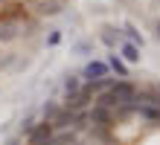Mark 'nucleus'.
Masks as SVG:
<instances>
[{
    "label": "nucleus",
    "instance_id": "nucleus-9",
    "mask_svg": "<svg viewBox=\"0 0 160 145\" xmlns=\"http://www.w3.org/2000/svg\"><path fill=\"white\" fill-rule=\"evenodd\" d=\"M18 29H21V23H9V21H0V44H12L18 35Z\"/></svg>",
    "mask_w": 160,
    "mask_h": 145
},
{
    "label": "nucleus",
    "instance_id": "nucleus-5",
    "mask_svg": "<svg viewBox=\"0 0 160 145\" xmlns=\"http://www.w3.org/2000/svg\"><path fill=\"white\" fill-rule=\"evenodd\" d=\"M0 21H9V23H21L26 21V9L21 3H6L3 12H0Z\"/></svg>",
    "mask_w": 160,
    "mask_h": 145
},
{
    "label": "nucleus",
    "instance_id": "nucleus-25",
    "mask_svg": "<svg viewBox=\"0 0 160 145\" xmlns=\"http://www.w3.org/2000/svg\"><path fill=\"white\" fill-rule=\"evenodd\" d=\"M58 3H64V0H58Z\"/></svg>",
    "mask_w": 160,
    "mask_h": 145
},
{
    "label": "nucleus",
    "instance_id": "nucleus-16",
    "mask_svg": "<svg viewBox=\"0 0 160 145\" xmlns=\"http://www.w3.org/2000/svg\"><path fill=\"white\" fill-rule=\"evenodd\" d=\"M125 32H128V44H134V46H143V35L137 32V26H134V23H125Z\"/></svg>",
    "mask_w": 160,
    "mask_h": 145
},
{
    "label": "nucleus",
    "instance_id": "nucleus-1",
    "mask_svg": "<svg viewBox=\"0 0 160 145\" xmlns=\"http://www.w3.org/2000/svg\"><path fill=\"white\" fill-rule=\"evenodd\" d=\"M90 99H93V90H90V87H82L76 96H67V99H64V108L73 110V113H82L90 104Z\"/></svg>",
    "mask_w": 160,
    "mask_h": 145
},
{
    "label": "nucleus",
    "instance_id": "nucleus-13",
    "mask_svg": "<svg viewBox=\"0 0 160 145\" xmlns=\"http://www.w3.org/2000/svg\"><path fill=\"white\" fill-rule=\"evenodd\" d=\"M108 70H114L117 75H122V79H128V67L122 64L117 55H111V58H108Z\"/></svg>",
    "mask_w": 160,
    "mask_h": 145
},
{
    "label": "nucleus",
    "instance_id": "nucleus-2",
    "mask_svg": "<svg viewBox=\"0 0 160 145\" xmlns=\"http://www.w3.org/2000/svg\"><path fill=\"white\" fill-rule=\"evenodd\" d=\"M52 125L50 122H41V125H32V131L26 133V137H29V145H41V142H50L52 139Z\"/></svg>",
    "mask_w": 160,
    "mask_h": 145
},
{
    "label": "nucleus",
    "instance_id": "nucleus-19",
    "mask_svg": "<svg viewBox=\"0 0 160 145\" xmlns=\"http://www.w3.org/2000/svg\"><path fill=\"white\" fill-rule=\"evenodd\" d=\"M58 41H61V32H50V44L55 46V44H58Z\"/></svg>",
    "mask_w": 160,
    "mask_h": 145
},
{
    "label": "nucleus",
    "instance_id": "nucleus-23",
    "mask_svg": "<svg viewBox=\"0 0 160 145\" xmlns=\"http://www.w3.org/2000/svg\"><path fill=\"white\" fill-rule=\"evenodd\" d=\"M41 145H52V139H50V142H41Z\"/></svg>",
    "mask_w": 160,
    "mask_h": 145
},
{
    "label": "nucleus",
    "instance_id": "nucleus-8",
    "mask_svg": "<svg viewBox=\"0 0 160 145\" xmlns=\"http://www.w3.org/2000/svg\"><path fill=\"white\" fill-rule=\"evenodd\" d=\"M108 75V64L105 61H90L88 67H84V79L93 81V79H105Z\"/></svg>",
    "mask_w": 160,
    "mask_h": 145
},
{
    "label": "nucleus",
    "instance_id": "nucleus-11",
    "mask_svg": "<svg viewBox=\"0 0 160 145\" xmlns=\"http://www.w3.org/2000/svg\"><path fill=\"white\" fill-rule=\"evenodd\" d=\"M52 145H79V142H76V133H73V128H70V131L52 133Z\"/></svg>",
    "mask_w": 160,
    "mask_h": 145
},
{
    "label": "nucleus",
    "instance_id": "nucleus-15",
    "mask_svg": "<svg viewBox=\"0 0 160 145\" xmlns=\"http://www.w3.org/2000/svg\"><path fill=\"white\" fill-rule=\"evenodd\" d=\"M122 55H125V61L137 64V61H140V46H134V44H122Z\"/></svg>",
    "mask_w": 160,
    "mask_h": 145
},
{
    "label": "nucleus",
    "instance_id": "nucleus-3",
    "mask_svg": "<svg viewBox=\"0 0 160 145\" xmlns=\"http://www.w3.org/2000/svg\"><path fill=\"white\" fill-rule=\"evenodd\" d=\"M114 96L119 99V104H125V102H134V96H137V87L131 84L128 79H122V81H114Z\"/></svg>",
    "mask_w": 160,
    "mask_h": 145
},
{
    "label": "nucleus",
    "instance_id": "nucleus-4",
    "mask_svg": "<svg viewBox=\"0 0 160 145\" xmlns=\"http://www.w3.org/2000/svg\"><path fill=\"white\" fill-rule=\"evenodd\" d=\"M32 9H35V15H41V17H52V15H61L64 3H58V0H35Z\"/></svg>",
    "mask_w": 160,
    "mask_h": 145
},
{
    "label": "nucleus",
    "instance_id": "nucleus-20",
    "mask_svg": "<svg viewBox=\"0 0 160 145\" xmlns=\"http://www.w3.org/2000/svg\"><path fill=\"white\" fill-rule=\"evenodd\" d=\"M32 125H35L32 119H26V122H23V128H21V133H29V131H32Z\"/></svg>",
    "mask_w": 160,
    "mask_h": 145
},
{
    "label": "nucleus",
    "instance_id": "nucleus-14",
    "mask_svg": "<svg viewBox=\"0 0 160 145\" xmlns=\"http://www.w3.org/2000/svg\"><path fill=\"white\" fill-rule=\"evenodd\" d=\"M79 90H82L79 75H67V79H64V93H67V96H76Z\"/></svg>",
    "mask_w": 160,
    "mask_h": 145
},
{
    "label": "nucleus",
    "instance_id": "nucleus-12",
    "mask_svg": "<svg viewBox=\"0 0 160 145\" xmlns=\"http://www.w3.org/2000/svg\"><path fill=\"white\" fill-rule=\"evenodd\" d=\"M88 87H90L93 93H105V90H111V87H114V79H108V75H105V79H93Z\"/></svg>",
    "mask_w": 160,
    "mask_h": 145
},
{
    "label": "nucleus",
    "instance_id": "nucleus-24",
    "mask_svg": "<svg viewBox=\"0 0 160 145\" xmlns=\"http://www.w3.org/2000/svg\"><path fill=\"white\" fill-rule=\"evenodd\" d=\"M0 6H6V0H0Z\"/></svg>",
    "mask_w": 160,
    "mask_h": 145
},
{
    "label": "nucleus",
    "instance_id": "nucleus-17",
    "mask_svg": "<svg viewBox=\"0 0 160 145\" xmlns=\"http://www.w3.org/2000/svg\"><path fill=\"white\" fill-rule=\"evenodd\" d=\"M58 110H61L58 104H52V102H47V104H44V122H52L55 116H58Z\"/></svg>",
    "mask_w": 160,
    "mask_h": 145
},
{
    "label": "nucleus",
    "instance_id": "nucleus-21",
    "mask_svg": "<svg viewBox=\"0 0 160 145\" xmlns=\"http://www.w3.org/2000/svg\"><path fill=\"white\" fill-rule=\"evenodd\" d=\"M6 145H21V139H18V137H15V139H9Z\"/></svg>",
    "mask_w": 160,
    "mask_h": 145
},
{
    "label": "nucleus",
    "instance_id": "nucleus-22",
    "mask_svg": "<svg viewBox=\"0 0 160 145\" xmlns=\"http://www.w3.org/2000/svg\"><path fill=\"white\" fill-rule=\"evenodd\" d=\"M157 38H160V23H157Z\"/></svg>",
    "mask_w": 160,
    "mask_h": 145
},
{
    "label": "nucleus",
    "instance_id": "nucleus-6",
    "mask_svg": "<svg viewBox=\"0 0 160 145\" xmlns=\"http://www.w3.org/2000/svg\"><path fill=\"white\" fill-rule=\"evenodd\" d=\"M88 119H90L93 125H96V128H108V125H114V113L96 104V108H93V110L88 113Z\"/></svg>",
    "mask_w": 160,
    "mask_h": 145
},
{
    "label": "nucleus",
    "instance_id": "nucleus-26",
    "mask_svg": "<svg viewBox=\"0 0 160 145\" xmlns=\"http://www.w3.org/2000/svg\"><path fill=\"white\" fill-rule=\"evenodd\" d=\"M157 90H160V87H157Z\"/></svg>",
    "mask_w": 160,
    "mask_h": 145
},
{
    "label": "nucleus",
    "instance_id": "nucleus-10",
    "mask_svg": "<svg viewBox=\"0 0 160 145\" xmlns=\"http://www.w3.org/2000/svg\"><path fill=\"white\" fill-rule=\"evenodd\" d=\"M96 104H99V108H105V110H117L119 108V99L114 96V90H105V93H99Z\"/></svg>",
    "mask_w": 160,
    "mask_h": 145
},
{
    "label": "nucleus",
    "instance_id": "nucleus-7",
    "mask_svg": "<svg viewBox=\"0 0 160 145\" xmlns=\"http://www.w3.org/2000/svg\"><path fill=\"white\" fill-rule=\"evenodd\" d=\"M73 119H76V113L64 108V110H58V116H55L50 125H52V131H70L73 128Z\"/></svg>",
    "mask_w": 160,
    "mask_h": 145
},
{
    "label": "nucleus",
    "instance_id": "nucleus-18",
    "mask_svg": "<svg viewBox=\"0 0 160 145\" xmlns=\"http://www.w3.org/2000/svg\"><path fill=\"white\" fill-rule=\"evenodd\" d=\"M102 41H105L108 46H114V44H117V29L105 26V29H102Z\"/></svg>",
    "mask_w": 160,
    "mask_h": 145
}]
</instances>
